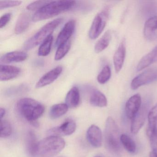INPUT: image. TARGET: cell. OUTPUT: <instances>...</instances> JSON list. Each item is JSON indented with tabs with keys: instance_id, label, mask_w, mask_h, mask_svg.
I'll list each match as a JSON object with an SVG mask.
<instances>
[{
	"instance_id": "cell-1",
	"label": "cell",
	"mask_w": 157,
	"mask_h": 157,
	"mask_svg": "<svg viewBox=\"0 0 157 157\" xmlns=\"http://www.w3.org/2000/svg\"><path fill=\"white\" fill-rule=\"evenodd\" d=\"M75 4L76 2L74 1H50L34 13L32 21L37 22L53 18L70 10Z\"/></svg>"
},
{
	"instance_id": "cell-2",
	"label": "cell",
	"mask_w": 157,
	"mask_h": 157,
	"mask_svg": "<svg viewBox=\"0 0 157 157\" xmlns=\"http://www.w3.org/2000/svg\"><path fill=\"white\" fill-rule=\"evenodd\" d=\"M16 108L20 114L32 123L41 117L45 111V107L41 103L34 99L24 98L18 101Z\"/></svg>"
},
{
	"instance_id": "cell-3",
	"label": "cell",
	"mask_w": 157,
	"mask_h": 157,
	"mask_svg": "<svg viewBox=\"0 0 157 157\" xmlns=\"http://www.w3.org/2000/svg\"><path fill=\"white\" fill-rule=\"evenodd\" d=\"M65 145V140L61 137L49 136L38 142L37 153L46 157L55 156L64 149Z\"/></svg>"
},
{
	"instance_id": "cell-4",
	"label": "cell",
	"mask_w": 157,
	"mask_h": 157,
	"mask_svg": "<svg viewBox=\"0 0 157 157\" xmlns=\"http://www.w3.org/2000/svg\"><path fill=\"white\" fill-rule=\"evenodd\" d=\"M63 18H58L44 25L37 33L25 42L24 48L29 50L42 44L49 36L52 35L55 29L62 22Z\"/></svg>"
},
{
	"instance_id": "cell-5",
	"label": "cell",
	"mask_w": 157,
	"mask_h": 157,
	"mask_svg": "<svg viewBox=\"0 0 157 157\" xmlns=\"http://www.w3.org/2000/svg\"><path fill=\"white\" fill-rule=\"evenodd\" d=\"M105 141L107 149L117 152L121 149L120 132L115 121L111 117L107 118L104 132Z\"/></svg>"
},
{
	"instance_id": "cell-6",
	"label": "cell",
	"mask_w": 157,
	"mask_h": 157,
	"mask_svg": "<svg viewBox=\"0 0 157 157\" xmlns=\"http://www.w3.org/2000/svg\"><path fill=\"white\" fill-rule=\"evenodd\" d=\"M110 13V8L106 7L96 14L89 31L90 39H96L102 33L109 19Z\"/></svg>"
},
{
	"instance_id": "cell-7",
	"label": "cell",
	"mask_w": 157,
	"mask_h": 157,
	"mask_svg": "<svg viewBox=\"0 0 157 157\" xmlns=\"http://www.w3.org/2000/svg\"><path fill=\"white\" fill-rule=\"evenodd\" d=\"M157 81V67L149 69L136 76L131 82L130 87L133 90Z\"/></svg>"
},
{
	"instance_id": "cell-8",
	"label": "cell",
	"mask_w": 157,
	"mask_h": 157,
	"mask_svg": "<svg viewBox=\"0 0 157 157\" xmlns=\"http://www.w3.org/2000/svg\"><path fill=\"white\" fill-rule=\"evenodd\" d=\"M76 129V124L71 118H67L59 126L56 127L48 130L49 136H67L73 134Z\"/></svg>"
},
{
	"instance_id": "cell-9",
	"label": "cell",
	"mask_w": 157,
	"mask_h": 157,
	"mask_svg": "<svg viewBox=\"0 0 157 157\" xmlns=\"http://www.w3.org/2000/svg\"><path fill=\"white\" fill-rule=\"evenodd\" d=\"M143 34L145 39L151 42L157 41V15L148 19L144 25Z\"/></svg>"
},
{
	"instance_id": "cell-10",
	"label": "cell",
	"mask_w": 157,
	"mask_h": 157,
	"mask_svg": "<svg viewBox=\"0 0 157 157\" xmlns=\"http://www.w3.org/2000/svg\"><path fill=\"white\" fill-rule=\"evenodd\" d=\"M76 21L75 20H71L68 21L58 36L56 41V46L58 47L62 44L69 41L70 38L74 33Z\"/></svg>"
},
{
	"instance_id": "cell-11",
	"label": "cell",
	"mask_w": 157,
	"mask_h": 157,
	"mask_svg": "<svg viewBox=\"0 0 157 157\" xmlns=\"http://www.w3.org/2000/svg\"><path fill=\"white\" fill-rule=\"evenodd\" d=\"M141 96L138 94L129 98L125 105V112L129 119H133L141 108Z\"/></svg>"
},
{
	"instance_id": "cell-12",
	"label": "cell",
	"mask_w": 157,
	"mask_h": 157,
	"mask_svg": "<svg viewBox=\"0 0 157 157\" xmlns=\"http://www.w3.org/2000/svg\"><path fill=\"white\" fill-rule=\"evenodd\" d=\"M126 54V40L123 39L119 44L113 56V64L116 72L118 73L122 69Z\"/></svg>"
},
{
	"instance_id": "cell-13",
	"label": "cell",
	"mask_w": 157,
	"mask_h": 157,
	"mask_svg": "<svg viewBox=\"0 0 157 157\" xmlns=\"http://www.w3.org/2000/svg\"><path fill=\"white\" fill-rule=\"evenodd\" d=\"M62 67L58 66L45 74L36 83V87L42 88L54 82L59 77L62 71Z\"/></svg>"
},
{
	"instance_id": "cell-14",
	"label": "cell",
	"mask_w": 157,
	"mask_h": 157,
	"mask_svg": "<svg viewBox=\"0 0 157 157\" xmlns=\"http://www.w3.org/2000/svg\"><path fill=\"white\" fill-rule=\"evenodd\" d=\"M147 114V109L145 106L141 107L137 113L132 119L130 131L133 134H136L143 127Z\"/></svg>"
},
{
	"instance_id": "cell-15",
	"label": "cell",
	"mask_w": 157,
	"mask_h": 157,
	"mask_svg": "<svg viewBox=\"0 0 157 157\" xmlns=\"http://www.w3.org/2000/svg\"><path fill=\"white\" fill-rule=\"evenodd\" d=\"M87 139L92 146L99 148L102 144V134L99 127L92 125L88 128L87 132Z\"/></svg>"
},
{
	"instance_id": "cell-16",
	"label": "cell",
	"mask_w": 157,
	"mask_h": 157,
	"mask_svg": "<svg viewBox=\"0 0 157 157\" xmlns=\"http://www.w3.org/2000/svg\"><path fill=\"white\" fill-rule=\"evenodd\" d=\"M21 72L20 68L1 64L0 66V80L6 81L18 77Z\"/></svg>"
},
{
	"instance_id": "cell-17",
	"label": "cell",
	"mask_w": 157,
	"mask_h": 157,
	"mask_svg": "<svg viewBox=\"0 0 157 157\" xmlns=\"http://www.w3.org/2000/svg\"><path fill=\"white\" fill-rule=\"evenodd\" d=\"M28 54L22 51H13L3 55L0 59L1 64H10L25 61L28 58Z\"/></svg>"
},
{
	"instance_id": "cell-18",
	"label": "cell",
	"mask_w": 157,
	"mask_h": 157,
	"mask_svg": "<svg viewBox=\"0 0 157 157\" xmlns=\"http://www.w3.org/2000/svg\"><path fill=\"white\" fill-rule=\"evenodd\" d=\"M156 62H157V46L140 60L137 66V71H139L143 70Z\"/></svg>"
},
{
	"instance_id": "cell-19",
	"label": "cell",
	"mask_w": 157,
	"mask_h": 157,
	"mask_svg": "<svg viewBox=\"0 0 157 157\" xmlns=\"http://www.w3.org/2000/svg\"><path fill=\"white\" fill-rule=\"evenodd\" d=\"M90 102L91 105L97 107H105L107 105V100L105 95L96 89L90 91Z\"/></svg>"
},
{
	"instance_id": "cell-20",
	"label": "cell",
	"mask_w": 157,
	"mask_h": 157,
	"mask_svg": "<svg viewBox=\"0 0 157 157\" xmlns=\"http://www.w3.org/2000/svg\"><path fill=\"white\" fill-rule=\"evenodd\" d=\"M31 20H32V18L28 13L22 12L16 22L14 29L15 34H21L26 31L29 27Z\"/></svg>"
},
{
	"instance_id": "cell-21",
	"label": "cell",
	"mask_w": 157,
	"mask_h": 157,
	"mask_svg": "<svg viewBox=\"0 0 157 157\" xmlns=\"http://www.w3.org/2000/svg\"><path fill=\"white\" fill-rule=\"evenodd\" d=\"M80 101L79 90L77 87H73L67 94L66 104L69 107L75 108L79 105Z\"/></svg>"
},
{
	"instance_id": "cell-22",
	"label": "cell",
	"mask_w": 157,
	"mask_h": 157,
	"mask_svg": "<svg viewBox=\"0 0 157 157\" xmlns=\"http://www.w3.org/2000/svg\"><path fill=\"white\" fill-rule=\"evenodd\" d=\"M147 118L148 124L147 134L149 137L157 128V103L150 110Z\"/></svg>"
},
{
	"instance_id": "cell-23",
	"label": "cell",
	"mask_w": 157,
	"mask_h": 157,
	"mask_svg": "<svg viewBox=\"0 0 157 157\" xmlns=\"http://www.w3.org/2000/svg\"><path fill=\"white\" fill-rule=\"evenodd\" d=\"M38 142L36 140V136L34 133L30 131L27 135L26 138V148L29 155L33 157L38 155L37 146Z\"/></svg>"
},
{
	"instance_id": "cell-24",
	"label": "cell",
	"mask_w": 157,
	"mask_h": 157,
	"mask_svg": "<svg viewBox=\"0 0 157 157\" xmlns=\"http://www.w3.org/2000/svg\"><path fill=\"white\" fill-rule=\"evenodd\" d=\"M112 32L111 30L106 31L101 37L97 41L94 46V51L99 53L106 49L112 40Z\"/></svg>"
},
{
	"instance_id": "cell-25",
	"label": "cell",
	"mask_w": 157,
	"mask_h": 157,
	"mask_svg": "<svg viewBox=\"0 0 157 157\" xmlns=\"http://www.w3.org/2000/svg\"><path fill=\"white\" fill-rule=\"evenodd\" d=\"M68 107L66 104L54 105L50 108L49 112L50 118L53 119H56L64 115L68 110Z\"/></svg>"
},
{
	"instance_id": "cell-26",
	"label": "cell",
	"mask_w": 157,
	"mask_h": 157,
	"mask_svg": "<svg viewBox=\"0 0 157 157\" xmlns=\"http://www.w3.org/2000/svg\"><path fill=\"white\" fill-rule=\"evenodd\" d=\"M121 144L124 148L130 153H134L136 150V143L132 138L126 134H123L120 137Z\"/></svg>"
},
{
	"instance_id": "cell-27",
	"label": "cell",
	"mask_w": 157,
	"mask_h": 157,
	"mask_svg": "<svg viewBox=\"0 0 157 157\" xmlns=\"http://www.w3.org/2000/svg\"><path fill=\"white\" fill-rule=\"evenodd\" d=\"M53 41V36H49L42 43L38 49V55L40 56H46L50 53Z\"/></svg>"
},
{
	"instance_id": "cell-28",
	"label": "cell",
	"mask_w": 157,
	"mask_h": 157,
	"mask_svg": "<svg viewBox=\"0 0 157 157\" xmlns=\"http://www.w3.org/2000/svg\"><path fill=\"white\" fill-rule=\"evenodd\" d=\"M71 45L70 41H69L59 46L55 55V60L58 61L63 59L70 49Z\"/></svg>"
},
{
	"instance_id": "cell-29",
	"label": "cell",
	"mask_w": 157,
	"mask_h": 157,
	"mask_svg": "<svg viewBox=\"0 0 157 157\" xmlns=\"http://www.w3.org/2000/svg\"><path fill=\"white\" fill-rule=\"evenodd\" d=\"M111 77V68L108 65H106L97 76V79L100 84H104L109 80Z\"/></svg>"
},
{
	"instance_id": "cell-30",
	"label": "cell",
	"mask_w": 157,
	"mask_h": 157,
	"mask_svg": "<svg viewBox=\"0 0 157 157\" xmlns=\"http://www.w3.org/2000/svg\"><path fill=\"white\" fill-rule=\"evenodd\" d=\"M12 133V128L10 123L6 120H1V137L7 138Z\"/></svg>"
},
{
	"instance_id": "cell-31",
	"label": "cell",
	"mask_w": 157,
	"mask_h": 157,
	"mask_svg": "<svg viewBox=\"0 0 157 157\" xmlns=\"http://www.w3.org/2000/svg\"><path fill=\"white\" fill-rule=\"evenodd\" d=\"M50 1H38L34 2L29 4L26 7L27 10L37 12V11L42 9L45 5L47 4L50 2Z\"/></svg>"
},
{
	"instance_id": "cell-32",
	"label": "cell",
	"mask_w": 157,
	"mask_h": 157,
	"mask_svg": "<svg viewBox=\"0 0 157 157\" xmlns=\"http://www.w3.org/2000/svg\"><path fill=\"white\" fill-rule=\"evenodd\" d=\"M20 1H0V10H2L7 8L16 7L21 4Z\"/></svg>"
},
{
	"instance_id": "cell-33",
	"label": "cell",
	"mask_w": 157,
	"mask_h": 157,
	"mask_svg": "<svg viewBox=\"0 0 157 157\" xmlns=\"http://www.w3.org/2000/svg\"><path fill=\"white\" fill-rule=\"evenodd\" d=\"M149 138L152 151L157 155V128Z\"/></svg>"
},
{
	"instance_id": "cell-34",
	"label": "cell",
	"mask_w": 157,
	"mask_h": 157,
	"mask_svg": "<svg viewBox=\"0 0 157 157\" xmlns=\"http://www.w3.org/2000/svg\"><path fill=\"white\" fill-rule=\"evenodd\" d=\"M28 89L27 86L25 84H21L19 86H15L13 88H11L8 89L7 93L8 94H16L18 93H21V92L25 91Z\"/></svg>"
},
{
	"instance_id": "cell-35",
	"label": "cell",
	"mask_w": 157,
	"mask_h": 157,
	"mask_svg": "<svg viewBox=\"0 0 157 157\" xmlns=\"http://www.w3.org/2000/svg\"><path fill=\"white\" fill-rule=\"evenodd\" d=\"M11 18V14L10 13H7L2 15L0 19V28L1 29L5 27L8 23L10 21Z\"/></svg>"
},
{
	"instance_id": "cell-36",
	"label": "cell",
	"mask_w": 157,
	"mask_h": 157,
	"mask_svg": "<svg viewBox=\"0 0 157 157\" xmlns=\"http://www.w3.org/2000/svg\"><path fill=\"white\" fill-rule=\"evenodd\" d=\"M5 114H6V110H5V109L4 108H2V107L0 108V115H1L2 119L5 116Z\"/></svg>"
},
{
	"instance_id": "cell-37",
	"label": "cell",
	"mask_w": 157,
	"mask_h": 157,
	"mask_svg": "<svg viewBox=\"0 0 157 157\" xmlns=\"http://www.w3.org/2000/svg\"><path fill=\"white\" fill-rule=\"evenodd\" d=\"M149 157H157V155L154 153L153 151H151L150 153Z\"/></svg>"
},
{
	"instance_id": "cell-38",
	"label": "cell",
	"mask_w": 157,
	"mask_h": 157,
	"mask_svg": "<svg viewBox=\"0 0 157 157\" xmlns=\"http://www.w3.org/2000/svg\"><path fill=\"white\" fill-rule=\"evenodd\" d=\"M100 157V156H96V157Z\"/></svg>"
}]
</instances>
